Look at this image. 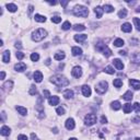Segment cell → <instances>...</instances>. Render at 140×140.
Listing matches in <instances>:
<instances>
[{"instance_id":"1","label":"cell","mask_w":140,"mask_h":140,"mask_svg":"<svg viewBox=\"0 0 140 140\" xmlns=\"http://www.w3.org/2000/svg\"><path fill=\"white\" fill-rule=\"evenodd\" d=\"M50 81L58 87H65V86H68V84H69V80H68L65 76H61V75L53 76L50 79Z\"/></svg>"},{"instance_id":"2","label":"cell","mask_w":140,"mask_h":140,"mask_svg":"<svg viewBox=\"0 0 140 140\" xmlns=\"http://www.w3.org/2000/svg\"><path fill=\"white\" fill-rule=\"evenodd\" d=\"M73 14L79 18H86L89 14V9L84 5H76L73 9Z\"/></svg>"},{"instance_id":"3","label":"cell","mask_w":140,"mask_h":140,"mask_svg":"<svg viewBox=\"0 0 140 140\" xmlns=\"http://www.w3.org/2000/svg\"><path fill=\"white\" fill-rule=\"evenodd\" d=\"M46 36H47V32L44 29H38L36 31L33 32L32 40L34 41V42H41V41H43Z\"/></svg>"},{"instance_id":"4","label":"cell","mask_w":140,"mask_h":140,"mask_svg":"<svg viewBox=\"0 0 140 140\" xmlns=\"http://www.w3.org/2000/svg\"><path fill=\"white\" fill-rule=\"evenodd\" d=\"M95 48H96V50H97V51L102 53L105 57H109V56L112 55V50L107 47V46L105 45V44H103L102 42L97 43V44H96V46H95Z\"/></svg>"},{"instance_id":"5","label":"cell","mask_w":140,"mask_h":140,"mask_svg":"<svg viewBox=\"0 0 140 140\" xmlns=\"http://www.w3.org/2000/svg\"><path fill=\"white\" fill-rule=\"evenodd\" d=\"M108 88V84L106 81H101L100 83L96 84V87H95V91L98 94H104V93L106 92V90H107Z\"/></svg>"},{"instance_id":"6","label":"cell","mask_w":140,"mask_h":140,"mask_svg":"<svg viewBox=\"0 0 140 140\" xmlns=\"http://www.w3.org/2000/svg\"><path fill=\"white\" fill-rule=\"evenodd\" d=\"M96 123V116L94 114H88L84 117V124L87 126H92Z\"/></svg>"},{"instance_id":"7","label":"cell","mask_w":140,"mask_h":140,"mask_svg":"<svg viewBox=\"0 0 140 140\" xmlns=\"http://www.w3.org/2000/svg\"><path fill=\"white\" fill-rule=\"evenodd\" d=\"M71 75L75 77V78H77V79L81 78V76H82V69L79 67V66H77V67H75L72 69V71H71Z\"/></svg>"},{"instance_id":"8","label":"cell","mask_w":140,"mask_h":140,"mask_svg":"<svg viewBox=\"0 0 140 140\" xmlns=\"http://www.w3.org/2000/svg\"><path fill=\"white\" fill-rule=\"evenodd\" d=\"M65 126H66V128H67L68 130H72L73 128H75V120H73L72 118H68L67 120H66V123H65Z\"/></svg>"},{"instance_id":"9","label":"cell","mask_w":140,"mask_h":140,"mask_svg":"<svg viewBox=\"0 0 140 140\" xmlns=\"http://www.w3.org/2000/svg\"><path fill=\"white\" fill-rule=\"evenodd\" d=\"M130 60L131 62H134V64H140V53L139 51H136V53H134L133 55H131L130 57Z\"/></svg>"},{"instance_id":"10","label":"cell","mask_w":140,"mask_h":140,"mask_svg":"<svg viewBox=\"0 0 140 140\" xmlns=\"http://www.w3.org/2000/svg\"><path fill=\"white\" fill-rule=\"evenodd\" d=\"M26 69V65L24 62H18L15 66H14V70L15 71H19V72H22Z\"/></svg>"},{"instance_id":"11","label":"cell","mask_w":140,"mask_h":140,"mask_svg":"<svg viewBox=\"0 0 140 140\" xmlns=\"http://www.w3.org/2000/svg\"><path fill=\"white\" fill-rule=\"evenodd\" d=\"M59 97L58 96H56V95H54V96H50L48 98V103H49V105H51V106H55V105H57V104L59 103Z\"/></svg>"},{"instance_id":"12","label":"cell","mask_w":140,"mask_h":140,"mask_svg":"<svg viewBox=\"0 0 140 140\" xmlns=\"http://www.w3.org/2000/svg\"><path fill=\"white\" fill-rule=\"evenodd\" d=\"M129 84L131 88H134L135 90H139L140 89V81L135 80V79H130L129 80Z\"/></svg>"},{"instance_id":"13","label":"cell","mask_w":140,"mask_h":140,"mask_svg":"<svg viewBox=\"0 0 140 140\" xmlns=\"http://www.w3.org/2000/svg\"><path fill=\"white\" fill-rule=\"evenodd\" d=\"M87 38H88V35H86V34H78V35H75V41H76V42H79V43L84 42Z\"/></svg>"},{"instance_id":"14","label":"cell","mask_w":140,"mask_h":140,"mask_svg":"<svg viewBox=\"0 0 140 140\" xmlns=\"http://www.w3.org/2000/svg\"><path fill=\"white\" fill-rule=\"evenodd\" d=\"M82 94L84 96H90L91 95V88L89 86H83L82 87Z\"/></svg>"},{"instance_id":"15","label":"cell","mask_w":140,"mask_h":140,"mask_svg":"<svg viewBox=\"0 0 140 140\" xmlns=\"http://www.w3.org/2000/svg\"><path fill=\"white\" fill-rule=\"evenodd\" d=\"M113 64L118 70H123V68H124V64H123V61L122 60H119V59H114Z\"/></svg>"},{"instance_id":"16","label":"cell","mask_w":140,"mask_h":140,"mask_svg":"<svg viewBox=\"0 0 140 140\" xmlns=\"http://www.w3.org/2000/svg\"><path fill=\"white\" fill-rule=\"evenodd\" d=\"M0 133H1L2 136H9L11 134V129L8 126H2L1 127V130H0Z\"/></svg>"},{"instance_id":"17","label":"cell","mask_w":140,"mask_h":140,"mask_svg":"<svg viewBox=\"0 0 140 140\" xmlns=\"http://www.w3.org/2000/svg\"><path fill=\"white\" fill-rule=\"evenodd\" d=\"M33 77H34L35 82H42V80H43V75L41 71H35Z\"/></svg>"},{"instance_id":"18","label":"cell","mask_w":140,"mask_h":140,"mask_svg":"<svg viewBox=\"0 0 140 140\" xmlns=\"http://www.w3.org/2000/svg\"><path fill=\"white\" fill-rule=\"evenodd\" d=\"M9 60H10V51L4 50L3 55H2V61H3L4 64H7V62H9Z\"/></svg>"},{"instance_id":"19","label":"cell","mask_w":140,"mask_h":140,"mask_svg":"<svg viewBox=\"0 0 140 140\" xmlns=\"http://www.w3.org/2000/svg\"><path fill=\"white\" fill-rule=\"evenodd\" d=\"M103 8H101V7H95L94 8V12H95V14H96V18H102V14H103Z\"/></svg>"},{"instance_id":"20","label":"cell","mask_w":140,"mask_h":140,"mask_svg":"<svg viewBox=\"0 0 140 140\" xmlns=\"http://www.w3.org/2000/svg\"><path fill=\"white\" fill-rule=\"evenodd\" d=\"M122 30H123V32H125V33L131 32V24L130 23H124L122 25Z\"/></svg>"},{"instance_id":"21","label":"cell","mask_w":140,"mask_h":140,"mask_svg":"<svg viewBox=\"0 0 140 140\" xmlns=\"http://www.w3.org/2000/svg\"><path fill=\"white\" fill-rule=\"evenodd\" d=\"M43 97L42 96H40V97H38L37 98V104H36V108L38 109V111H40L41 112V113H42L43 114Z\"/></svg>"},{"instance_id":"22","label":"cell","mask_w":140,"mask_h":140,"mask_svg":"<svg viewBox=\"0 0 140 140\" xmlns=\"http://www.w3.org/2000/svg\"><path fill=\"white\" fill-rule=\"evenodd\" d=\"M71 53H72L73 56H80V55L82 54V49L80 47H72Z\"/></svg>"},{"instance_id":"23","label":"cell","mask_w":140,"mask_h":140,"mask_svg":"<svg viewBox=\"0 0 140 140\" xmlns=\"http://www.w3.org/2000/svg\"><path fill=\"white\" fill-rule=\"evenodd\" d=\"M64 96L65 98H72L73 97V91L72 90H70V89H68V90H66V91L64 92Z\"/></svg>"},{"instance_id":"24","label":"cell","mask_w":140,"mask_h":140,"mask_svg":"<svg viewBox=\"0 0 140 140\" xmlns=\"http://www.w3.org/2000/svg\"><path fill=\"white\" fill-rule=\"evenodd\" d=\"M123 97H124V100H126V101H131L134 97V94L131 91H127L124 95H123Z\"/></svg>"},{"instance_id":"25","label":"cell","mask_w":140,"mask_h":140,"mask_svg":"<svg viewBox=\"0 0 140 140\" xmlns=\"http://www.w3.org/2000/svg\"><path fill=\"white\" fill-rule=\"evenodd\" d=\"M15 108H16V111L22 115V116H25V115L27 114V109L25 107H23V106H16Z\"/></svg>"},{"instance_id":"26","label":"cell","mask_w":140,"mask_h":140,"mask_svg":"<svg viewBox=\"0 0 140 140\" xmlns=\"http://www.w3.org/2000/svg\"><path fill=\"white\" fill-rule=\"evenodd\" d=\"M7 9H8V11H10V12H15V11L18 10V7H16L15 4H13V3H8L7 4Z\"/></svg>"},{"instance_id":"27","label":"cell","mask_w":140,"mask_h":140,"mask_svg":"<svg viewBox=\"0 0 140 140\" xmlns=\"http://www.w3.org/2000/svg\"><path fill=\"white\" fill-rule=\"evenodd\" d=\"M66 57V55L65 53H62V51H59V53H57V54H55V56H54V58L56 59V60H62Z\"/></svg>"},{"instance_id":"28","label":"cell","mask_w":140,"mask_h":140,"mask_svg":"<svg viewBox=\"0 0 140 140\" xmlns=\"http://www.w3.org/2000/svg\"><path fill=\"white\" fill-rule=\"evenodd\" d=\"M103 10L105 11V12L111 13V12H113L114 11V7H112L111 4H104L103 5Z\"/></svg>"},{"instance_id":"29","label":"cell","mask_w":140,"mask_h":140,"mask_svg":"<svg viewBox=\"0 0 140 140\" xmlns=\"http://www.w3.org/2000/svg\"><path fill=\"white\" fill-rule=\"evenodd\" d=\"M34 19H35V21L41 22V23H43V22L46 21V18H45V16H44V15H41V14H35Z\"/></svg>"},{"instance_id":"30","label":"cell","mask_w":140,"mask_h":140,"mask_svg":"<svg viewBox=\"0 0 140 140\" xmlns=\"http://www.w3.org/2000/svg\"><path fill=\"white\" fill-rule=\"evenodd\" d=\"M125 42L122 40V38H117V40L114 41V45L117 46V47H122V46H124Z\"/></svg>"},{"instance_id":"31","label":"cell","mask_w":140,"mask_h":140,"mask_svg":"<svg viewBox=\"0 0 140 140\" xmlns=\"http://www.w3.org/2000/svg\"><path fill=\"white\" fill-rule=\"evenodd\" d=\"M131 104H129V103H127V104H125L124 105V113L125 114H129L130 112H131Z\"/></svg>"},{"instance_id":"32","label":"cell","mask_w":140,"mask_h":140,"mask_svg":"<svg viewBox=\"0 0 140 140\" xmlns=\"http://www.w3.org/2000/svg\"><path fill=\"white\" fill-rule=\"evenodd\" d=\"M73 30L75 31H83V30H86V26L83 25V24H76L75 26H73Z\"/></svg>"},{"instance_id":"33","label":"cell","mask_w":140,"mask_h":140,"mask_svg":"<svg viewBox=\"0 0 140 140\" xmlns=\"http://www.w3.org/2000/svg\"><path fill=\"white\" fill-rule=\"evenodd\" d=\"M112 108L115 109V111H118V109L120 108V103L118 102V101H115V102L112 103Z\"/></svg>"},{"instance_id":"34","label":"cell","mask_w":140,"mask_h":140,"mask_svg":"<svg viewBox=\"0 0 140 140\" xmlns=\"http://www.w3.org/2000/svg\"><path fill=\"white\" fill-rule=\"evenodd\" d=\"M113 84H114V87H116V88H120V87L123 86L122 79H115L114 82H113Z\"/></svg>"},{"instance_id":"35","label":"cell","mask_w":140,"mask_h":140,"mask_svg":"<svg viewBox=\"0 0 140 140\" xmlns=\"http://www.w3.org/2000/svg\"><path fill=\"white\" fill-rule=\"evenodd\" d=\"M104 71H105L106 73H109V75H114V73H115V70L111 67V66H107V67H105Z\"/></svg>"},{"instance_id":"36","label":"cell","mask_w":140,"mask_h":140,"mask_svg":"<svg viewBox=\"0 0 140 140\" xmlns=\"http://www.w3.org/2000/svg\"><path fill=\"white\" fill-rule=\"evenodd\" d=\"M134 24H135L136 29L138 30V31H140V19H138V18H134Z\"/></svg>"},{"instance_id":"37","label":"cell","mask_w":140,"mask_h":140,"mask_svg":"<svg viewBox=\"0 0 140 140\" xmlns=\"http://www.w3.org/2000/svg\"><path fill=\"white\" fill-rule=\"evenodd\" d=\"M118 16L119 18H126V16H127V10L126 9H123V10H120L119 12H118Z\"/></svg>"},{"instance_id":"38","label":"cell","mask_w":140,"mask_h":140,"mask_svg":"<svg viewBox=\"0 0 140 140\" xmlns=\"http://www.w3.org/2000/svg\"><path fill=\"white\" fill-rule=\"evenodd\" d=\"M38 59H40V55H38L37 53H33L31 55V60L32 61H37Z\"/></svg>"},{"instance_id":"39","label":"cell","mask_w":140,"mask_h":140,"mask_svg":"<svg viewBox=\"0 0 140 140\" xmlns=\"http://www.w3.org/2000/svg\"><path fill=\"white\" fill-rule=\"evenodd\" d=\"M70 26H71L70 22H69V21H66V22H64V24H62L61 29H62V30H69Z\"/></svg>"},{"instance_id":"40","label":"cell","mask_w":140,"mask_h":140,"mask_svg":"<svg viewBox=\"0 0 140 140\" xmlns=\"http://www.w3.org/2000/svg\"><path fill=\"white\" fill-rule=\"evenodd\" d=\"M37 93V89L35 86H31V88H30V94L31 95H35Z\"/></svg>"},{"instance_id":"41","label":"cell","mask_w":140,"mask_h":140,"mask_svg":"<svg viewBox=\"0 0 140 140\" xmlns=\"http://www.w3.org/2000/svg\"><path fill=\"white\" fill-rule=\"evenodd\" d=\"M13 87V82L12 81H7L5 83L3 84V88H5V89H11V88Z\"/></svg>"},{"instance_id":"42","label":"cell","mask_w":140,"mask_h":140,"mask_svg":"<svg viewBox=\"0 0 140 140\" xmlns=\"http://www.w3.org/2000/svg\"><path fill=\"white\" fill-rule=\"evenodd\" d=\"M61 21V18H60V16H53V18H51V22H53V23H59V22Z\"/></svg>"},{"instance_id":"43","label":"cell","mask_w":140,"mask_h":140,"mask_svg":"<svg viewBox=\"0 0 140 140\" xmlns=\"http://www.w3.org/2000/svg\"><path fill=\"white\" fill-rule=\"evenodd\" d=\"M56 113L58 114V115H64L65 114V108L64 107H57Z\"/></svg>"},{"instance_id":"44","label":"cell","mask_w":140,"mask_h":140,"mask_svg":"<svg viewBox=\"0 0 140 140\" xmlns=\"http://www.w3.org/2000/svg\"><path fill=\"white\" fill-rule=\"evenodd\" d=\"M134 109L136 113H140V103H135L134 104Z\"/></svg>"},{"instance_id":"45","label":"cell","mask_w":140,"mask_h":140,"mask_svg":"<svg viewBox=\"0 0 140 140\" xmlns=\"http://www.w3.org/2000/svg\"><path fill=\"white\" fill-rule=\"evenodd\" d=\"M15 56H16V58H18L19 60H22L24 58V54L22 53V51H18V53L15 54Z\"/></svg>"},{"instance_id":"46","label":"cell","mask_w":140,"mask_h":140,"mask_svg":"<svg viewBox=\"0 0 140 140\" xmlns=\"http://www.w3.org/2000/svg\"><path fill=\"white\" fill-rule=\"evenodd\" d=\"M43 94L45 95V97H48V98L51 96L50 93H49V91H47V90H44V91H43Z\"/></svg>"},{"instance_id":"47","label":"cell","mask_w":140,"mask_h":140,"mask_svg":"<svg viewBox=\"0 0 140 140\" xmlns=\"http://www.w3.org/2000/svg\"><path fill=\"white\" fill-rule=\"evenodd\" d=\"M18 140H27V137L25 135H20L18 137Z\"/></svg>"},{"instance_id":"48","label":"cell","mask_w":140,"mask_h":140,"mask_svg":"<svg viewBox=\"0 0 140 140\" xmlns=\"http://www.w3.org/2000/svg\"><path fill=\"white\" fill-rule=\"evenodd\" d=\"M101 123H102V124H106V123H107V118H106L105 116H102L101 117Z\"/></svg>"},{"instance_id":"49","label":"cell","mask_w":140,"mask_h":140,"mask_svg":"<svg viewBox=\"0 0 140 140\" xmlns=\"http://www.w3.org/2000/svg\"><path fill=\"white\" fill-rule=\"evenodd\" d=\"M31 139H32V140H38V138H37V136H36V135H35V134H34V133H32V134H31Z\"/></svg>"},{"instance_id":"50","label":"cell","mask_w":140,"mask_h":140,"mask_svg":"<svg viewBox=\"0 0 140 140\" xmlns=\"http://www.w3.org/2000/svg\"><path fill=\"white\" fill-rule=\"evenodd\" d=\"M130 43H134L133 45H137V44H138V41L137 40H130Z\"/></svg>"},{"instance_id":"51","label":"cell","mask_w":140,"mask_h":140,"mask_svg":"<svg viewBox=\"0 0 140 140\" xmlns=\"http://www.w3.org/2000/svg\"><path fill=\"white\" fill-rule=\"evenodd\" d=\"M133 122H134V123H138V122H140V117H136V118H134V119H133Z\"/></svg>"},{"instance_id":"52","label":"cell","mask_w":140,"mask_h":140,"mask_svg":"<svg viewBox=\"0 0 140 140\" xmlns=\"http://www.w3.org/2000/svg\"><path fill=\"white\" fill-rule=\"evenodd\" d=\"M4 77H5L4 71H1V80H3V79H4Z\"/></svg>"},{"instance_id":"53","label":"cell","mask_w":140,"mask_h":140,"mask_svg":"<svg viewBox=\"0 0 140 140\" xmlns=\"http://www.w3.org/2000/svg\"><path fill=\"white\" fill-rule=\"evenodd\" d=\"M1 115H2V122H3V120H4V118H5V113H4V112H2V113H1Z\"/></svg>"},{"instance_id":"54","label":"cell","mask_w":140,"mask_h":140,"mask_svg":"<svg viewBox=\"0 0 140 140\" xmlns=\"http://www.w3.org/2000/svg\"><path fill=\"white\" fill-rule=\"evenodd\" d=\"M118 53H119V55H123V56H125V55H126L125 50H120V51H118Z\"/></svg>"},{"instance_id":"55","label":"cell","mask_w":140,"mask_h":140,"mask_svg":"<svg viewBox=\"0 0 140 140\" xmlns=\"http://www.w3.org/2000/svg\"><path fill=\"white\" fill-rule=\"evenodd\" d=\"M67 4H68V1H61V5H64V7H66Z\"/></svg>"},{"instance_id":"56","label":"cell","mask_w":140,"mask_h":140,"mask_svg":"<svg viewBox=\"0 0 140 140\" xmlns=\"http://www.w3.org/2000/svg\"><path fill=\"white\" fill-rule=\"evenodd\" d=\"M20 44H21V43H16V44H15V47H16V48H18V47L21 48V45H20Z\"/></svg>"},{"instance_id":"57","label":"cell","mask_w":140,"mask_h":140,"mask_svg":"<svg viewBox=\"0 0 140 140\" xmlns=\"http://www.w3.org/2000/svg\"><path fill=\"white\" fill-rule=\"evenodd\" d=\"M49 64H50V59H47V60H46V65H49Z\"/></svg>"},{"instance_id":"58","label":"cell","mask_w":140,"mask_h":140,"mask_svg":"<svg viewBox=\"0 0 140 140\" xmlns=\"http://www.w3.org/2000/svg\"><path fill=\"white\" fill-rule=\"evenodd\" d=\"M54 134H57V133H58V129H57V128H54Z\"/></svg>"},{"instance_id":"59","label":"cell","mask_w":140,"mask_h":140,"mask_svg":"<svg viewBox=\"0 0 140 140\" xmlns=\"http://www.w3.org/2000/svg\"><path fill=\"white\" fill-rule=\"evenodd\" d=\"M69 140H78V139H77V138H70Z\"/></svg>"},{"instance_id":"60","label":"cell","mask_w":140,"mask_h":140,"mask_svg":"<svg viewBox=\"0 0 140 140\" xmlns=\"http://www.w3.org/2000/svg\"><path fill=\"white\" fill-rule=\"evenodd\" d=\"M137 12H140V8H138V9H136Z\"/></svg>"},{"instance_id":"61","label":"cell","mask_w":140,"mask_h":140,"mask_svg":"<svg viewBox=\"0 0 140 140\" xmlns=\"http://www.w3.org/2000/svg\"><path fill=\"white\" fill-rule=\"evenodd\" d=\"M136 140H140V137H137V138H136Z\"/></svg>"}]
</instances>
